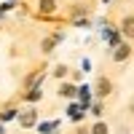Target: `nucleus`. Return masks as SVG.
<instances>
[{
    "label": "nucleus",
    "mask_w": 134,
    "mask_h": 134,
    "mask_svg": "<svg viewBox=\"0 0 134 134\" xmlns=\"http://www.w3.org/2000/svg\"><path fill=\"white\" fill-rule=\"evenodd\" d=\"M121 32H124L126 38H134V16H126L121 21Z\"/></svg>",
    "instance_id": "obj_1"
},
{
    "label": "nucleus",
    "mask_w": 134,
    "mask_h": 134,
    "mask_svg": "<svg viewBox=\"0 0 134 134\" xmlns=\"http://www.w3.org/2000/svg\"><path fill=\"white\" fill-rule=\"evenodd\" d=\"M129 54H131V48L126 46V43H121V46H115V54H113V59H115V62H124V59L129 57Z\"/></svg>",
    "instance_id": "obj_2"
},
{
    "label": "nucleus",
    "mask_w": 134,
    "mask_h": 134,
    "mask_svg": "<svg viewBox=\"0 0 134 134\" xmlns=\"http://www.w3.org/2000/svg\"><path fill=\"white\" fill-rule=\"evenodd\" d=\"M110 94V81L107 78H99L97 81V97H107Z\"/></svg>",
    "instance_id": "obj_3"
},
{
    "label": "nucleus",
    "mask_w": 134,
    "mask_h": 134,
    "mask_svg": "<svg viewBox=\"0 0 134 134\" xmlns=\"http://www.w3.org/2000/svg\"><path fill=\"white\" fill-rule=\"evenodd\" d=\"M35 118H38V113H35V110L24 113V115H21V126H32V124H35Z\"/></svg>",
    "instance_id": "obj_4"
},
{
    "label": "nucleus",
    "mask_w": 134,
    "mask_h": 134,
    "mask_svg": "<svg viewBox=\"0 0 134 134\" xmlns=\"http://www.w3.org/2000/svg\"><path fill=\"white\" fill-rule=\"evenodd\" d=\"M54 8H57V0H40V11L43 14H51Z\"/></svg>",
    "instance_id": "obj_5"
},
{
    "label": "nucleus",
    "mask_w": 134,
    "mask_h": 134,
    "mask_svg": "<svg viewBox=\"0 0 134 134\" xmlns=\"http://www.w3.org/2000/svg\"><path fill=\"white\" fill-rule=\"evenodd\" d=\"M54 75H57V78H64V75H67V67H64V64H59L57 70H54Z\"/></svg>",
    "instance_id": "obj_6"
},
{
    "label": "nucleus",
    "mask_w": 134,
    "mask_h": 134,
    "mask_svg": "<svg viewBox=\"0 0 134 134\" xmlns=\"http://www.w3.org/2000/svg\"><path fill=\"white\" fill-rule=\"evenodd\" d=\"M94 134H107V126H105V124H97V126H94Z\"/></svg>",
    "instance_id": "obj_7"
},
{
    "label": "nucleus",
    "mask_w": 134,
    "mask_h": 134,
    "mask_svg": "<svg viewBox=\"0 0 134 134\" xmlns=\"http://www.w3.org/2000/svg\"><path fill=\"white\" fill-rule=\"evenodd\" d=\"M70 115H72V121H81V110H78V107H70Z\"/></svg>",
    "instance_id": "obj_8"
},
{
    "label": "nucleus",
    "mask_w": 134,
    "mask_h": 134,
    "mask_svg": "<svg viewBox=\"0 0 134 134\" xmlns=\"http://www.w3.org/2000/svg\"><path fill=\"white\" fill-rule=\"evenodd\" d=\"M131 113H134V105H131Z\"/></svg>",
    "instance_id": "obj_9"
}]
</instances>
